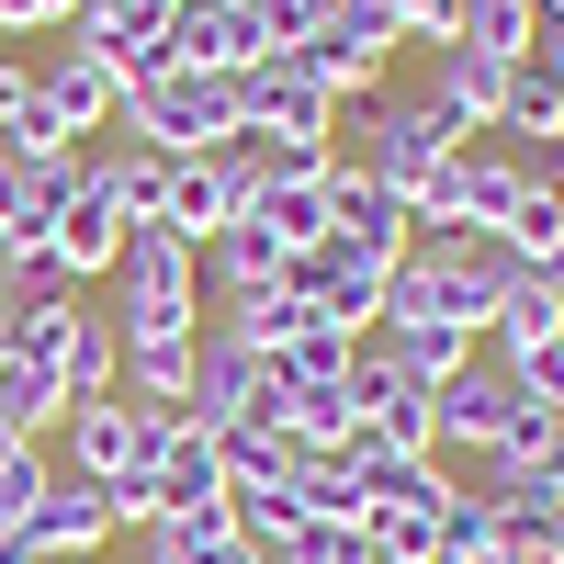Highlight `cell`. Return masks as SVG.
<instances>
[{"label": "cell", "mask_w": 564, "mask_h": 564, "mask_svg": "<svg viewBox=\"0 0 564 564\" xmlns=\"http://www.w3.org/2000/svg\"><path fill=\"white\" fill-rule=\"evenodd\" d=\"M113 339L148 350V339H204V249L170 238V226H124V260H113Z\"/></svg>", "instance_id": "6da1fadb"}, {"label": "cell", "mask_w": 564, "mask_h": 564, "mask_svg": "<svg viewBox=\"0 0 564 564\" xmlns=\"http://www.w3.org/2000/svg\"><path fill=\"white\" fill-rule=\"evenodd\" d=\"M430 441H441V463H508V452H531L542 441V406L508 384V361H463L452 384L430 395Z\"/></svg>", "instance_id": "7a4b0ae2"}, {"label": "cell", "mask_w": 564, "mask_h": 564, "mask_svg": "<svg viewBox=\"0 0 564 564\" xmlns=\"http://www.w3.org/2000/svg\"><path fill=\"white\" fill-rule=\"evenodd\" d=\"M113 135H135V148H159V159H215L226 135H238V79H215V68H170V79H148V90L124 102Z\"/></svg>", "instance_id": "3957f363"}, {"label": "cell", "mask_w": 564, "mask_h": 564, "mask_svg": "<svg viewBox=\"0 0 564 564\" xmlns=\"http://www.w3.org/2000/svg\"><path fill=\"white\" fill-rule=\"evenodd\" d=\"M327 102H350V90H384V68L406 57V23H395V0H327V23L305 45H282Z\"/></svg>", "instance_id": "277c9868"}, {"label": "cell", "mask_w": 564, "mask_h": 564, "mask_svg": "<svg viewBox=\"0 0 564 564\" xmlns=\"http://www.w3.org/2000/svg\"><path fill=\"white\" fill-rule=\"evenodd\" d=\"M23 361L57 384L68 406H90V395H113L124 384V339H113V316L102 305H23Z\"/></svg>", "instance_id": "5b68a950"}, {"label": "cell", "mask_w": 564, "mask_h": 564, "mask_svg": "<svg viewBox=\"0 0 564 564\" xmlns=\"http://www.w3.org/2000/svg\"><path fill=\"white\" fill-rule=\"evenodd\" d=\"M193 430H282V384H271V361L249 339H226V327H204L193 339Z\"/></svg>", "instance_id": "8992f818"}, {"label": "cell", "mask_w": 564, "mask_h": 564, "mask_svg": "<svg viewBox=\"0 0 564 564\" xmlns=\"http://www.w3.org/2000/svg\"><path fill=\"white\" fill-rule=\"evenodd\" d=\"M452 148H475V135H463V124L430 102V90H384V102H372V135H361V170L406 204V193H417V181H430Z\"/></svg>", "instance_id": "52a82bcc"}, {"label": "cell", "mask_w": 564, "mask_h": 564, "mask_svg": "<svg viewBox=\"0 0 564 564\" xmlns=\"http://www.w3.org/2000/svg\"><path fill=\"white\" fill-rule=\"evenodd\" d=\"M406 204L372 181L361 159H327V249H361V260H406Z\"/></svg>", "instance_id": "ba28073f"}, {"label": "cell", "mask_w": 564, "mask_h": 564, "mask_svg": "<svg viewBox=\"0 0 564 564\" xmlns=\"http://www.w3.org/2000/svg\"><path fill=\"white\" fill-rule=\"evenodd\" d=\"M271 57V34L249 0H181L170 12V68H215V79H249Z\"/></svg>", "instance_id": "9c48e42d"}, {"label": "cell", "mask_w": 564, "mask_h": 564, "mask_svg": "<svg viewBox=\"0 0 564 564\" xmlns=\"http://www.w3.org/2000/svg\"><path fill=\"white\" fill-rule=\"evenodd\" d=\"M57 204H79V148H68V159H23V148H0V260L45 249Z\"/></svg>", "instance_id": "30bf717a"}, {"label": "cell", "mask_w": 564, "mask_h": 564, "mask_svg": "<svg viewBox=\"0 0 564 564\" xmlns=\"http://www.w3.org/2000/svg\"><path fill=\"white\" fill-rule=\"evenodd\" d=\"M327 90L294 68V57H260L249 79H238V135H294V148H327Z\"/></svg>", "instance_id": "8fae6325"}, {"label": "cell", "mask_w": 564, "mask_h": 564, "mask_svg": "<svg viewBox=\"0 0 564 564\" xmlns=\"http://www.w3.org/2000/svg\"><path fill=\"white\" fill-rule=\"evenodd\" d=\"M34 90H45V124H57L68 148H90V135L124 124V90H113V68L90 57V45H57V57L34 68Z\"/></svg>", "instance_id": "7c38bea8"}, {"label": "cell", "mask_w": 564, "mask_h": 564, "mask_svg": "<svg viewBox=\"0 0 564 564\" xmlns=\"http://www.w3.org/2000/svg\"><path fill=\"white\" fill-rule=\"evenodd\" d=\"M294 282L316 294V316H327V327L372 339V316H384V294H395V260H361V249H305V260H294Z\"/></svg>", "instance_id": "4fadbf2b"}, {"label": "cell", "mask_w": 564, "mask_h": 564, "mask_svg": "<svg viewBox=\"0 0 564 564\" xmlns=\"http://www.w3.org/2000/svg\"><path fill=\"white\" fill-rule=\"evenodd\" d=\"M148 486H159V520H193V508H226V441L215 430H159L148 441Z\"/></svg>", "instance_id": "5bb4252c"}, {"label": "cell", "mask_w": 564, "mask_h": 564, "mask_svg": "<svg viewBox=\"0 0 564 564\" xmlns=\"http://www.w3.org/2000/svg\"><path fill=\"white\" fill-rule=\"evenodd\" d=\"M68 463L57 475H79V486H113V475H135V463H148V417H135L124 395H90V406H68Z\"/></svg>", "instance_id": "9a60e30c"}, {"label": "cell", "mask_w": 564, "mask_h": 564, "mask_svg": "<svg viewBox=\"0 0 564 564\" xmlns=\"http://www.w3.org/2000/svg\"><path fill=\"white\" fill-rule=\"evenodd\" d=\"M339 463L361 475V520H372V508H452V486H463L441 452H384V441H361V430H350Z\"/></svg>", "instance_id": "2e32d148"}, {"label": "cell", "mask_w": 564, "mask_h": 564, "mask_svg": "<svg viewBox=\"0 0 564 564\" xmlns=\"http://www.w3.org/2000/svg\"><path fill=\"white\" fill-rule=\"evenodd\" d=\"M282 271H294V249H282L271 226H249V215H226L215 238H204V316H215V305H238V294H271Z\"/></svg>", "instance_id": "e0dca14e"}, {"label": "cell", "mask_w": 564, "mask_h": 564, "mask_svg": "<svg viewBox=\"0 0 564 564\" xmlns=\"http://www.w3.org/2000/svg\"><path fill=\"white\" fill-rule=\"evenodd\" d=\"M23 542H34V564H90L113 542V508H102V486H79V475H57L34 497V520H23Z\"/></svg>", "instance_id": "ac0fdd59"}, {"label": "cell", "mask_w": 564, "mask_h": 564, "mask_svg": "<svg viewBox=\"0 0 564 564\" xmlns=\"http://www.w3.org/2000/svg\"><path fill=\"white\" fill-rule=\"evenodd\" d=\"M430 102L463 124V135H497V102H508V68L475 57V45H430Z\"/></svg>", "instance_id": "d6986e66"}, {"label": "cell", "mask_w": 564, "mask_h": 564, "mask_svg": "<svg viewBox=\"0 0 564 564\" xmlns=\"http://www.w3.org/2000/svg\"><path fill=\"white\" fill-rule=\"evenodd\" d=\"M226 215H238V193H226V170H215V159H170V170H159L148 226H170V238H193V249H204Z\"/></svg>", "instance_id": "ffe728a7"}, {"label": "cell", "mask_w": 564, "mask_h": 564, "mask_svg": "<svg viewBox=\"0 0 564 564\" xmlns=\"http://www.w3.org/2000/svg\"><path fill=\"white\" fill-rule=\"evenodd\" d=\"M45 249L68 260V282L90 294V282H113V260H124V215L79 181V204H57V226H45Z\"/></svg>", "instance_id": "44dd1931"}, {"label": "cell", "mask_w": 564, "mask_h": 564, "mask_svg": "<svg viewBox=\"0 0 564 564\" xmlns=\"http://www.w3.org/2000/svg\"><path fill=\"white\" fill-rule=\"evenodd\" d=\"M542 339H564L553 271H508V294H497V316H486V361H520V350H542Z\"/></svg>", "instance_id": "7402d4cb"}, {"label": "cell", "mask_w": 564, "mask_h": 564, "mask_svg": "<svg viewBox=\"0 0 564 564\" xmlns=\"http://www.w3.org/2000/svg\"><path fill=\"white\" fill-rule=\"evenodd\" d=\"M497 135H508V148H564V68H553V57H520V68H508Z\"/></svg>", "instance_id": "603a6c76"}, {"label": "cell", "mask_w": 564, "mask_h": 564, "mask_svg": "<svg viewBox=\"0 0 564 564\" xmlns=\"http://www.w3.org/2000/svg\"><path fill=\"white\" fill-rule=\"evenodd\" d=\"M452 45L520 68V57H542V0H463V34H452Z\"/></svg>", "instance_id": "cb8c5ba5"}, {"label": "cell", "mask_w": 564, "mask_h": 564, "mask_svg": "<svg viewBox=\"0 0 564 564\" xmlns=\"http://www.w3.org/2000/svg\"><path fill=\"white\" fill-rule=\"evenodd\" d=\"M497 249L520 271H564V193H553V181H531V193L497 215Z\"/></svg>", "instance_id": "d4e9b609"}, {"label": "cell", "mask_w": 564, "mask_h": 564, "mask_svg": "<svg viewBox=\"0 0 564 564\" xmlns=\"http://www.w3.org/2000/svg\"><path fill=\"white\" fill-rule=\"evenodd\" d=\"M238 215H249V226H271L294 260H305V249H327V170H316V181H282V193H249Z\"/></svg>", "instance_id": "484cf974"}, {"label": "cell", "mask_w": 564, "mask_h": 564, "mask_svg": "<svg viewBox=\"0 0 564 564\" xmlns=\"http://www.w3.org/2000/svg\"><path fill=\"white\" fill-rule=\"evenodd\" d=\"M135 564H238V531H226V508H193V520L135 531Z\"/></svg>", "instance_id": "4316f807"}, {"label": "cell", "mask_w": 564, "mask_h": 564, "mask_svg": "<svg viewBox=\"0 0 564 564\" xmlns=\"http://www.w3.org/2000/svg\"><path fill=\"white\" fill-rule=\"evenodd\" d=\"M0 430H12V441H57V430H68V395L45 384V372H34L23 350L0 361Z\"/></svg>", "instance_id": "83f0119b"}, {"label": "cell", "mask_w": 564, "mask_h": 564, "mask_svg": "<svg viewBox=\"0 0 564 564\" xmlns=\"http://www.w3.org/2000/svg\"><path fill=\"white\" fill-rule=\"evenodd\" d=\"M0 148H23V159H68V135L45 124V90L23 57H0Z\"/></svg>", "instance_id": "f1b7e54d"}, {"label": "cell", "mask_w": 564, "mask_h": 564, "mask_svg": "<svg viewBox=\"0 0 564 564\" xmlns=\"http://www.w3.org/2000/svg\"><path fill=\"white\" fill-rule=\"evenodd\" d=\"M271 564H372V531H361V520H327V508H305V520L271 542Z\"/></svg>", "instance_id": "f546056e"}, {"label": "cell", "mask_w": 564, "mask_h": 564, "mask_svg": "<svg viewBox=\"0 0 564 564\" xmlns=\"http://www.w3.org/2000/svg\"><path fill=\"white\" fill-rule=\"evenodd\" d=\"M294 475H305V452L282 430H226V497L238 486H294Z\"/></svg>", "instance_id": "4dcf8cb0"}, {"label": "cell", "mask_w": 564, "mask_h": 564, "mask_svg": "<svg viewBox=\"0 0 564 564\" xmlns=\"http://www.w3.org/2000/svg\"><path fill=\"white\" fill-rule=\"evenodd\" d=\"M508 520H497V497H486V475L475 486H452V508H441V564H486V542H497Z\"/></svg>", "instance_id": "1f68e13d"}, {"label": "cell", "mask_w": 564, "mask_h": 564, "mask_svg": "<svg viewBox=\"0 0 564 564\" xmlns=\"http://www.w3.org/2000/svg\"><path fill=\"white\" fill-rule=\"evenodd\" d=\"M45 486H57V452L45 441H0V531H23Z\"/></svg>", "instance_id": "d6a6232c"}, {"label": "cell", "mask_w": 564, "mask_h": 564, "mask_svg": "<svg viewBox=\"0 0 564 564\" xmlns=\"http://www.w3.org/2000/svg\"><path fill=\"white\" fill-rule=\"evenodd\" d=\"M372 564H441V508H372Z\"/></svg>", "instance_id": "836d02e7"}, {"label": "cell", "mask_w": 564, "mask_h": 564, "mask_svg": "<svg viewBox=\"0 0 564 564\" xmlns=\"http://www.w3.org/2000/svg\"><path fill=\"white\" fill-rule=\"evenodd\" d=\"M294 520H305V497H294V486H238V497H226V531H238L249 553H271Z\"/></svg>", "instance_id": "e575fe53"}, {"label": "cell", "mask_w": 564, "mask_h": 564, "mask_svg": "<svg viewBox=\"0 0 564 564\" xmlns=\"http://www.w3.org/2000/svg\"><path fill=\"white\" fill-rule=\"evenodd\" d=\"M0 294H12V305H68L79 282H68L57 249H23V260H0Z\"/></svg>", "instance_id": "d590c367"}, {"label": "cell", "mask_w": 564, "mask_h": 564, "mask_svg": "<svg viewBox=\"0 0 564 564\" xmlns=\"http://www.w3.org/2000/svg\"><path fill=\"white\" fill-rule=\"evenodd\" d=\"M486 475H508V486H542V497H564V417H542V441H531V452H508V463H486Z\"/></svg>", "instance_id": "8d00e7d4"}, {"label": "cell", "mask_w": 564, "mask_h": 564, "mask_svg": "<svg viewBox=\"0 0 564 564\" xmlns=\"http://www.w3.org/2000/svg\"><path fill=\"white\" fill-rule=\"evenodd\" d=\"M508 384H520L542 417H564V339H542V350H520V361H508Z\"/></svg>", "instance_id": "74e56055"}, {"label": "cell", "mask_w": 564, "mask_h": 564, "mask_svg": "<svg viewBox=\"0 0 564 564\" xmlns=\"http://www.w3.org/2000/svg\"><path fill=\"white\" fill-rule=\"evenodd\" d=\"M249 12H260V34H271V57H282V45H305V34L327 23V0H249Z\"/></svg>", "instance_id": "f35d334b"}, {"label": "cell", "mask_w": 564, "mask_h": 564, "mask_svg": "<svg viewBox=\"0 0 564 564\" xmlns=\"http://www.w3.org/2000/svg\"><path fill=\"white\" fill-rule=\"evenodd\" d=\"M395 23H406V45H452L463 34V0H395Z\"/></svg>", "instance_id": "ab89813d"}, {"label": "cell", "mask_w": 564, "mask_h": 564, "mask_svg": "<svg viewBox=\"0 0 564 564\" xmlns=\"http://www.w3.org/2000/svg\"><path fill=\"white\" fill-rule=\"evenodd\" d=\"M79 0H0V34H68Z\"/></svg>", "instance_id": "60d3db41"}, {"label": "cell", "mask_w": 564, "mask_h": 564, "mask_svg": "<svg viewBox=\"0 0 564 564\" xmlns=\"http://www.w3.org/2000/svg\"><path fill=\"white\" fill-rule=\"evenodd\" d=\"M12 350H23V305L0 294V361H12Z\"/></svg>", "instance_id": "b9f144b4"}, {"label": "cell", "mask_w": 564, "mask_h": 564, "mask_svg": "<svg viewBox=\"0 0 564 564\" xmlns=\"http://www.w3.org/2000/svg\"><path fill=\"white\" fill-rule=\"evenodd\" d=\"M0 564H34V542H23V531H0Z\"/></svg>", "instance_id": "7bdbcfd3"}, {"label": "cell", "mask_w": 564, "mask_h": 564, "mask_svg": "<svg viewBox=\"0 0 564 564\" xmlns=\"http://www.w3.org/2000/svg\"><path fill=\"white\" fill-rule=\"evenodd\" d=\"M542 564H564V520H553V553H542Z\"/></svg>", "instance_id": "ee69618b"}, {"label": "cell", "mask_w": 564, "mask_h": 564, "mask_svg": "<svg viewBox=\"0 0 564 564\" xmlns=\"http://www.w3.org/2000/svg\"><path fill=\"white\" fill-rule=\"evenodd\" d=\"M542 23H564V0H542Z\"/></svg>", "instance_id": "f6af8a7d"}, {"label": "cell", "mask_w": 564, "mask_h": 564, "mask_svg": "<svg viewBox=\"0 0 564 564\" xmlns=\"http://www.w3.org/2000/svg\"><path fill=\"white\" fill-rule=\"evenodd\" d=\"M553 193H564V148H553Z\"/></svg>", "instance_id": "bcb514c9"}, {"label": "cell", "mask_w": 564, "mask_h": 564, "mask_svg": "<svg viewBox=\"0 0 564 564\" xmlns=\"http://www.w3.org/2000/svg\"><path fill=\"white\" fill-rule=\"evenodd\" d=\"M238 564H271V553H249V542H238Z\"/></svg>", "instance_id": "7dc6e473"}, {"label": "cell", "mask_w": 564, "mask_h": 564, "mask_svg": "<svg viewBox=\"0 0 564 564\" xmlns=\"http://www.w3.org/2000/svg\"><path fill=\"white\" fill-rule=\"evenodd\" d=\"M159 12H181V0H159Z\"/></svg>", "instance_id": "c3c4849f"}, {"label": "cell", "mask_w": 564, "mask_h": 564, "mask_svg": "<svg viewBox=\"0 0 564 564\" xmlns=\"http://www.w3.org/2000/svg\"><path fill=\"white\" fill-rule=\"evenodd\" d=\"M0 441H12V430H0Z\"/></svg>", "instance_id": "681fc988"}]
</instances>
